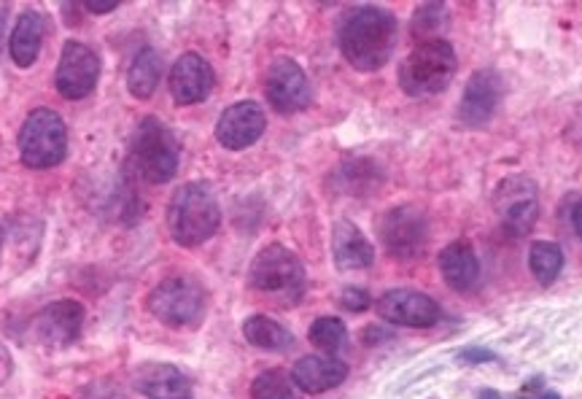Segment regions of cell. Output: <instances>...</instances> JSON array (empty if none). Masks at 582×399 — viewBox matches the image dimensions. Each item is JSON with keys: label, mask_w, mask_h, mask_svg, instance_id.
<instances>
[{"label": "cell", "mask_w": 582, "mask_h": 399, "mask_svg": "<svg viewBox=\"0 0 582 399\" xmlns=\"http://www.w3.org/2000/svg\"><path fill=\"white\" fill-rule=\"evenodd\" d=\"M243 335L254 348H262V351H273V354H286L294 348V335L289 329L278 324L270 316H262L256 313L251 319H246L243 324Z\"/></svg>", "instance_id": "22"}, {"label": "cell", "mask_w": 582, "mask_h": 399, "mask_svg": "<svg viewBox=\"0 0 582 399\" xmlns=\"http://www.w3.org/2000/svg\"><path fill=\"white\" fill-rule=\"evenodd\" d=\"M100 79V57L81 41H65L60 63L54 71V87L65 100H81L92 95Z\"/></svg>", "instance_id": "9"}, {"label": "cell", "mask_w": 582, "mask_h": 399, "mask_svg": "<svg viewBox=\"0 0 582 399\" xmlns=\"http://www.w3.org/2000/svg\"><path fill=\"white\" fill-rule=\"evenodd\" d=\"M0 251H3V230H0Z\"/></svg>", "instance_id": "34"}, {"label": "cell", "mask_w": 582, "mask_h": 399, "mask_svg": "<svg viewBox=\"0 0 582 399\" xmlns=\"http://www.w3.org/2000/svg\"><path fill=\"white\" fill-rule=\"evenodd\" d=\"M84 319H87V311L79 300H57L38 313L33 332L49 348L71 346L81 335Z\"/></svg>", "instance_id": "14"}, {"label": "cell", "mask_w": 582, "mask_h": 399, "mask_svg": "<svg viewBox=\"0 0 582 399\" xmlns=\"http://www.w3.org/2000/svg\"><path fill=\"white\" fill-rule=\"evenodd\" d=\"M340 305H343L345 311H351V313L367 311V308H370V292L356 289V286H348V289L340 294Z\"/></svg>", "instance_id": "28"}, {"label": "cell", "mask_w": 582, "mask_h": 399, "mask_svg": "<svg viewBox=\"0 0 582 399\" xmlns=\"http://www.w3.org/2000/svg\"><path fill=\"white\" fill-rule=\"evenodd\" d=\"M529 267L539 284H553L558 273H561V267H564V251L558 249L556 243H550V240H537V243H531Z\"/></svg>", "instance_id": "25"}, {"label": "cell", "mask_w": 582, "mask_h": 399, "mask_svg": "<svg viewBox=\"0 0 582 399\" xmlns=\"http://www.w3.org/2000/svg\"><path fill=\"white\" fill-rule=\"evenodd\" d=\"M461 362H469V364H480V362H494L496 354L494 351H488V348H464L459 354Z\"/></svg>", "instance_id": "29"}, {"label": "cell", "mask_w": 582, "mask_h": 399, "mask_svg": "<svg viewBox=\"0 0 582 399\" xmlns=\"http://www.w3.org/2000/svg\"><path fill=\"white\" fill-rule=\"evenodd\" d=\"M308 340L321 354L335 356L348 346V329H345V324L337 316H321V319L313 321Z\"/></svg>", "instance_id": "26"}, {"label": "cell", "mask_w": 582, "mask_h": 399, "mask_svg": "<svg viewBox=\"0 0 582 399\" xmlns=\"http://www.w3.org/2000/svg\"><path fill=\"white\" fill-rule=\"evenodd\" d=\"M44 38H46L44 14H38V11H25V14L17 19L14 30H11L9 41L11 60H14L19 68H30V65L38 60V54H41Z\"/></svg>", "instance_id": "21"}, {"label": "cell", "mask_w": 582, "mask_h": 399, "mask_svg": "<svg viewBox=\"0 0 582 399\" xmlns=\"http://www.w3.org/2000/svg\"><path fill=\"white\" fill-rule=\"evenodd\" d=\"M332 254H335V265L340 270H367L375 262L372 243L348 219H340L332 227Z\"/></svg>", "instance_id": "19"}, {"label": "cell", "mask_w": 582, "mask_h": 399, "mask_svg": "<svg viewBox=\"0 0 582 399\" xmlns=\"http://www.w3.org/2000/svg\"><path fill=\"white\" fill-rule=\"evenodd\" d=\"M221 224L219 200L203 181L178 189L168 205V230L181 249H197L216 235Z\"/></svg>", "instance_id": "3"}, {"label": "cell", "mask_w": 582, "mask_h": 399, "mask_svg": "<svg viewBox=\"0 0 582 399\" xmlns=\"http://www.w3.org/2000/svg\"><path fill=\"white\" fill-rule=\"evenodd\" d=\"M477 399H502V394H499V391L485 389V391H480V394H477Z\"/></svg>", "instance_id": "32"}, {"label": "cell", "mask_w": 582, "mask_h": 399, "mask_svg": "<svg viewBox=\"0 0 582 399\" xmlns=\"http://www.w3.org/2000/svg\"><path fill=\"white\" fill-rule=\"evenodd\" d=\"M572 222H574V230H577V235H580V240H582V203L574 208Z\"/></svg>", "instance_id": "31"}, {"label": "cell", "mask_w": 582, "mask_h": 399, "mask_svg": "<svg viewBox=\"0 0 582 399\" xmlns=\"http://www.w3.org/2000/svg\"><path fill=\"white\" fill-rule=\"evenodd\" d=\"M81 9L92 11V14H111V11L119 9V3H95V0H87V3H81Z\"/></svg>", "instance_id": "30"}, {"label": "cell", "mask_w": 582, "mask_h": 399, "mask_svg": "<svg viewBox=\"0 0 582 399\" xmlns=\"http://www.w3.org/2000/svg\"><path fill=\"white\" fill-rule=\"evenodd\" d=\"M135 168L143 181L149 184H168L178 170V141L170 133V127L157 119L146 116L138 127L133 143Z\"/></svg>", "instance_id": "7"}, {"label": "cell", "mask_w": 582, "mask_h": 399, "mask_svg": "<svg viewBox=\"0 0 582 399\" xmlns=\"http://www.w3.org/2000/svg\"><path fill=\"white\" fill-rule=\"evenodd\" d=\"M440 270L450 289H456V292L475 289L477 278H480V262H477L475 249L469 246L467 240L450 243L440 251Z\"/></svg>", "instance_id": "20"}, {"label": "cell", "mask_w": 582, "mask_h": 399, "mask_svg": "<svg viewBox=\"0 0 582 399\" xmlns=\"http://www.w3.org/2000/svg\"><path fill=\"white\" fill-rule=\"evenodd\" d=\"M456 76V52L448 41H424L407 54L399 65V87L410 98H429L437 95Z\"/></svg>", "instance_id": "5"}, {"label": "cell", "mask_w": 582, "mask_h": 399, "mask_svg": "<svg viewBox=\"0 0 582 399\" xmlns=\"http://www.w3.org/2000/svg\"><path fill=\"white\" fill-rule=\"evenodd\" d=\"M378 316L388 324H399V327L426 329L434 327L440 321V305L424 292L415 289H391L378 300Z\"/></svg>", "instance_id": "12"}, {"label": "cell", "mask_w": 582, "mask_h": 399, "mask_svg": "<svg viewBox=\"0 0 582 399\" xmlns=\"http://www.w3.org/2000/svg\"><path fill=\"white\" fill-rule=\"evenodd\" d=\"M265 95L278 114L305 111L313 100L310 81L300 65L289 57H278L265 73Z\"/></svg>", "instance_id": "11"}, {"label": "cell", "mask_w": 582, "mask_h": 399, "mask_svg": "<svg viewBox=\"0 0 582 399\" xmlns=\"http://www.w3.org/2000/svg\"><path fill=\"white\" fill-rule=\"evenodd\" d=\"M68 151V127L49 108L30 111L19 130V157L27 168L46 170L60 165Z\"/></svg>", "instance_id": "6"}, {"label": "cell", "mask_w": 582, "mask_h": 399, "mask_svg": "<svg viewBox=\"0 0 582 399\" xmlns=\"http://www.w3.org/2000/svg\"><path fill=\"white\" fill-rule=\"evenodd\" d=\"M159 79H162V57L154 49H141L135 54V60L130 63L127 71V89L130 95L138 100H149L157 89Z\"/></svg>", "instance_id": "23"}, {"label": "cell", "mask_w": 582, "mask_h": 399, "mask_svg": "<svg viewBox=\"0 0 582 399\" xmlns=\"http://www.w3.org/2000/svg\"><path fill=\"white\" fill-rule=\"evenodd\" d=\"M251 399H302V389L286 370H265L251 383Z\"/></svg>", "instance_id": "24"}, {"label": "cell", "mask_w": 582, "mask_h": 399, "mask_svg": "<svg viewBox=\"0 0 582 399\" xmlns=\"http://www.w3.org/2000/svg\"><path fill=\"white\" fill-rule=\"evenodd\" d=\"M248 286L278 308H291L305 294L308 273L294 251H289L281 243H270L251 262Z\"/></svg>", "instance_id": "2"}, {"label": "cell", "mask_w": 582, "mask_h": 399, "mask_svg": "<svg viewBox=\"0 0 582 399\" xmlns=\"http://www.w3.org/2000/svg\"><path fill=\"white\" fill-rule=\"evenodd\" d=\"M135 386L149 399H192L189 378L173 364H143L135 373Z\"/></svg>", "instance_id": "18"}, {"label": "cell", "mask_w": 582, "mask_h": 399, "mask_svg": "<svg viewBox=\"0 0 582 399\" xmlns=\"http://www.w3.org/2000/svg\"><path fill=\"white\" fill-rule=\"evenodd\" d=\"M442 6L440 3H429V6H421V9L415 11L413 19V33L415 38L424 44V41H437V27L442 25Z\"/></svg>", "instance_id": "27"}, {"label": "cell", "mask_w": 582, "mask_h": 399, "mask_svg": "<svg viewBox=\"0 0 582 399\" xmlns=\"http://www.w3.org/2000/svg\"><path fill=\"white\" fill-rule=\"evenodd\" d=\"M213 81H216V76H213L211 65L203 54L186 52L170 68L168 87L178 106H194L211 95Z\"/></svg>", "instance_id": "15"}, {"label": "cell", "mask_w": 582, "mask_h": 399, "mask_svg": "<svg viewBox=\"0 0 582 399\" xmlns=\"http://www.w3.org/2000/svg\"><path fill=\"white\" fill-rule=\"evenodd\" d=\"M378 235L388 254L397 259H415L426 246V219L413 205H397L380 216Z\"/></svg>", "instance_id": "10"}, {"label": "cell", "mask_w": 582, "mask_h": 399, "mask_svg": "<svg viewBox=\"0 0 582 399\" xmlns=\"http://www.w3.org/2000/svg\"><path fill=\"white\" fill-rule=\"evenodd\" d=\"M539 399H561V397H558L556 391H547V394H542V397H539Z\"/></svg>", "instance_id": "33"}, {"label": "cell", "mask_w": 582, "mask_h": 399, "mask_svg": "<svg viewBox=\"0 0 582 399\" xmlns=\"http://www.w3.org/2000/svg\"><path fill=\"white\" fill-rule=\"evenodd\" d=\"M291 378L297 381L302 394H324L348 378V364L340 362L337 356L310 354L294 364Z\"/></svg>", "instance_id": "17"}, {"label": "cell", "mask_w": 582, "mask_h": 399, "mask_svg": "<svg viewBox=\"0 0 582 399\" xmlns=\"http://www.w3.org/2000/svg\"><path fill=\"white\" fill-rule=\"evenodd\" d=\"M267 127V116L256 100H240L232 103L224 114L219 116L216 125V141L230 151H243L254 146Z\"/></svg>", "instance_id": "13"}, {"label": "cell", "mask_w": 582, "mask_h": 399, "mask_svg": "<svg viewBox=\"0 0 582 399\" xmlns=\"http://www.w3.org/2000/svg\"><path fill=\"white\" fill-rule=\"evenodd\" d=\"M502 98V79L496 71L472 73L459 103V122L464 127H483L491 122Z\"/></svg>", "instance_id": "16"}, {"label": "cell", "mask_w": 582, "mask_h": 399, "mask_svg": "<svg viewBox=\"0 0 582 399\" xmlns=\"http://www.w3.org/2000/svg\"><path fill=\"white\" fill-rule=\"evenodd\" d=\"M397 41V19L380 6H359L340 25V52L345 63L362 73H375L388 63Z\"/></svg>", "instance_id": "1"}, {"label": "cell", "mask_w": 582, "mask_h": 399, "mask_svg": "<svg viewBox=\"0 0 582 399\" xmlns=\"http://www.w3.org/2000/svg\"><path fill=\"white\" fill-rule=\"evenodd\" d=\"M496 216L502 222L504 232L512 238H523L534 230L539 219V195L537 184L526 176L504 178L496 187Z\"/></svg>", "instance_id": "8"}, {"label": "cell", "mask_w": 582, "mask_h": 399, "mask_svg": "<svg viewBox=\"0 0 582 399\" xmlns=\"http://www.w3.org/2000/svg\"><path fill=\"white\" fill-rule=\"evenodd\" d=\"M146 308L165 327L194 329L208 313V289L194 275H170L151 289Z\"/></svg>", "instance_id": "4"}]
</instances>
